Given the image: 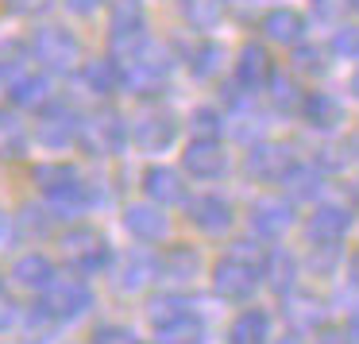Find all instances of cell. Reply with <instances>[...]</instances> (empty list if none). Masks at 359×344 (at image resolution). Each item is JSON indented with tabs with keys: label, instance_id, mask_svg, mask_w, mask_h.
<instances>
[{
	"label": "cell",
	"instance_id": "6da1fadb",
	"mask_svg": "<svg viewBox=\"0 0 359 344\" xmlns=\"http://www.w3.org/2000/svg\"><path fill=\"white\" fill-rule=\"evenodd\" d=\"M58 259H62L66 271L81 274V279H97V274H109L116 263V248L112 240L101 232L97 225H66L58 232Z\"/></svg>",
	"mask_w": 359,
	"mask_h": 344
},
{
	"label": "cell",
	"instance_id": "7a4b0ae2",
	"mask_svg": "<svg viewBox=\"0 0 359 344\" xmlns=\"http://www.w3.org/2000/svg\"><path fill=\"white\" fill-rule=\"evenodd\" d=\"M24 51L35 62V70H47L55 78L58 74H78L86 62V47L66 24H35L24 39Z\"/></svg>",
	"mask_w": 359,
	"mask_h": 344
},
{
	"label": "cell",
	"instance_id": "3957f363",
	"mask_svg": "<svg viewBox=\"0 0 359 344\" xmlns=\"http://www.w3.org/2000/svg\"><path fill=\"white\" fill-rule=\"evenodd\" d=\"M132 143V120L116 109H97L89 117H81V140L78 151H86L89 159H112Z\"/></svg>",
	"mask_w": 359,
	"mask_h": 344
},
{
	"label": "cell",
	"instance_id": "277c9868",
	"mask_svg": "<svg viewBox=\"0 0 359 344\" xmlns=\"http://www.w3.org/2000/svg\"><path fill=\"white\" fill-rule=\"evenodd\" d=\"M120 66H124V93L155 97L158 89L166 86L170 70H174V55L163 47V43L147 39L140 51H135V55L120 58Z\"/></svg>",
	"mask_w": 359,
	"mask_h": 344
},
{
	"label": "cell",
	"instance_id": "5b68a950",
	"mask_svg": "<svg viewBox=\"0 0 359 344\" xmlns=\"http://www.w3.org/2000/svg\"><path fill=\"white\" fill-rule=\"evenodd\" d=\"M109 55L128 58L151 39L147 32V4L143 0H109Z\"/></svg>",
	"mask_w": 359,
	"mask_h": 344
},
{
	"label": "cell",
	"instance_id": "8992f818",
	"mask_svg": "<svg viewBox=\"0 0 359 344\" xmlns=\"http://www.w3.org/2000/svg\"><path fill=\"white\" fill-rule=\"evenodd\" d=\"M43 305L55 313L58 325H74V321H81V317H89V313H93L97 294H93V286H89V279L66 271V274H58L55 286L43 294Z\"/></svg>",
	"mask_w": 359,
	"mask_h": 344
},
{
	"label": "cell",
	"instance_id": "52a82bcc",
	"mask_svg": "<svg viewBox=\"0 0 359 344\" xmlns=\"http://www.w3.org/2000/svg\"><path fill=\"white\" fill-rule=\"evenodd\" d=\"M178 117L163 105H147L143 112L132 117V147L143 155H163L178 143Z\"/></svg>",
	"mask_w": 359,
	"mask_h": 344
},
{
	"label": "cell",
	"instance_id": "ba28073f",
	"mask_svg": "<svg viewBox=\"0 0 359 344\" xmlns=\"http://www.w3.org/2000/svg\"><path fill=\"white\" fill-rule=\"evenodd\" d=\"M78 140H81V112L74 105H66L62 97L35 117V147L66 151V147H78Z\"/></svg>",
	"mask_w": 359,
	"mask_h": 344
},
{
	"label": "cell",
	"instance_id": "9c48e42d",
	"mask_svg": "<svg viewBox=\"0 0 359 344\" xmlns=\"http://www.w3.org/2000/svg\"><path fill=\"white\" fill-rule=\"evenodd\" d=\"M147 321L163 344H178L197 333V317L182 294H158L147 302Z\"/></svg>",
	"mask_w": 359,
	"mask_h": 344
},
{
	"label": "cell",
	"instance_id": "30bf717a",
	"mask_svg": "<svg viewBox=\"0 0 359 344\" xmlns=\"http://www.w3.org/2000/svg\"><path fill=\"white\" fill-rule=\"evenodd\" d=\"M55 279H58L55 256H47V251H39V248L20 251V256L12 259V267H8V282H12V286L24 290V294H35V298L47 294V290L55 286Z\"/></svg>",
	"mask_w": 359,
	"mask_h": 344
},
{
	"label": "cell",
	"instance_id": "8fae6325",
	"mask_svg": "<svg viewBox=\"0 0 359 344\" xmlns=\"http://www.w3.org/2000/svg\"><path fill=\"white\" fill-rule=\"evenodd\" d=\"M109 274H112V290H116V294L135 298L158 279V256H151V251H143V248H128L124 256H116V263H112Z\"/></svg>",
	"mask_w": 359,
	"mask_h": 344
},
{
	"label": "cell",
	"instance_id": "7c38bea8",
	"mask_svg": "<svg viewBox=\"0 0 359 344\" xmlns=\"http://www.w3.org/2000/svg\"><path fill=\"white\" fill-rule=\"evenodd\" d=\"M274 58H271V51L263 47V43H243L240 47V55H236V62H232V81L243 89V93H266L271 89V81H274Z\"/></svg>",
	"mask_w": 359,
	"mask_h": 344
},
{
	"label": "cell",
	"instance_id": "4fadbf2b",
	"mask_svg": "<svg viewBox=\"0 0 359 344\" xmlns=\"http://www.w3.org/2000/svg\"><path fill=\"white\" fill-rule=\"evenodd\" d=\"M120 225H124V232L132 236L135 244H163L166 236H170V217H166L163 205L155 201H128L124 209H120Z\"/></svg>",
	"mask_w": 359,
	"mask_h": 344
},
{
	"label": "cell",
	"instance_id": "5bb4252c",
	"mask_svg": "<svg viewBox=\"0 0 359 344\" xmlns=\"http://www.w3.org/2000/svg\"><path fill=\"white\" fill-rule=\"evenodd\" d=\"M182 171L197 182H212L228 171V151L220 140H205V135H194V140L182 147Z\"/></svg>",
	"mask_w": 359,
	"mask_h": 344
},
{
	"label": "cell",
	"instance_id": "9a60e30c",
	"mask_svg": "<svg viewBox=\"0 0 359 344\" xmlns=\"http://www.w3.org/2000/svg\"><path fill=\"white\" fill-rule=\"evenodd\" d=\"M140 190H143V197H147V201L163 205V209H170V205H186V201H189V190H186V178H182V171H174V166H163V163L143 166Z\"/></svg>",
	"mask_w": 359,
	"mask_h": 344
},
{
	"label": "cell",
	"instance_id": "2e32d148",
	"mask_svg": "<svg viewBox=\"0 0 359 344\" xmlns=\"http://www.w3.org/2000/svg\"><path fill=\"white\" fill-rule=\"evenodd\" d=\"M305 32H309L305 16L297 8H290V4H274V8H266L263 16H259V35H263L266 43H274V47L294 51L297 43H305Z\"/></svg>",
	"mask_w": 359,
	"mask_h": 344
},
{
	"label": "cell",
	"instance_id": "e0dca14e",
	"mask_svg": "<svg viewBox=\"0 0 359 344\" xmlns=\"http://www.w3.org/2000/svg\"><path fill=\"white\" fill-rule=\"evenodd\" d=\"M39 197L58 225H78V220L93 209V205H89V178L86 174L74 178V182H62V186L47 190V194H39Z\"/></svg>",
	"mask_w": 359,
	"mask_h": 344
},
{
	"label": "cell",
	"instance_id": "ac0fdd59",
	"mask_svg": "<svg viewBox=\"0 0 359 344\" xmlns=\"http://www.w3.org/2000/svg\"><path fill=\"white\" fill-rule=\"evenodd\" d=\"M78 81L86 86V93H93L97 101L124 93V66L116 55H101V58H86L78 70Z\"/></svg>",
	"mask_w": 359,
	"mask_h": 344
},
{
	"label": "cell",
	"instance_id": "d6986e66",
	"mask_svg": "<svg viewBox=\"0 0 359 344\" xmlns=\"http://www.w3.org/2000/svg\"><path fill=\"white\" fill-rule=\"evenodd\" d=\"M35 143V128L24 120V112L12 105H0V163H20L27 159Z\"/></svg>",
	"mask_w": 359,
	"mask_h": 344
},
{
	"label": "cell",
	"instance_id": "ffe728a7",
	"mask_svg": "<svg viewBox=\"0 0 359 344\" xmlns=\"http://www.w3.org/2000/svg\"><path fill=\"white\" fill-rule=\"evenodd\" d=\"M55 101H58V93H55V74H47V70H27L24 78H20V86L8 93V105H12V109L35 112V117H39L43 109H50Z\"/></svg>",
	"mask_w": 359,
	"mask_h": 344
},
{
	"label": "cell",
	"instance_id": "44dd1931",
	"mask_svg": "<svg viewBox=\"0 0 359 344\" xmlns=\"http://www.w3.org/2000/svg\"><path fill=\"white\" fill-rule=\"evenodd\" d=\"M212 290L228 302H243V298L255 290V267L243 263L240 256H228L212 267Z\"/></svg>",
	"mask_w": 359,
	"mask_h": 344
},
{
	"label": "cell",
	"instance_id": "7402d4cb",
	"mask_svg": "<svg viewBox=\"0 0 359 344\" xmlns=\"http://www.w3.org/2000/svg\"><path fill=\"white\" fill-rule=\"evenodd\" d=\"M186 213H189V225L209 232V236H220L232 228V205L217 194H201L194 201H186Z\"/></svg>",
	"mask_w": 359,
	"mask_h": 344
},
{
	"label": "cell",
	"instance_id": "603a6c76",
	"mask_svg": "<svg viewBox=\"0 0 359 344\" xmlns=\"http://www.w3.org/2000/svg\"><path fill=\"white\" fill-rule=\"evenodd\" d=\"M197 271H201V256H197V248H189V244H170V248L158 256V279H166V282L186 286V282L197 279Z\"/></svg>",
	"mask_w": 359,
	"mask_h": 344
},
{
	"label": "cell",
	"instance_id": "cb8c5ba5",
	"mask_svg": "<svg viewBox=\"0 0 359 344\" xmlns=\"http://www.w3.org/2000/svg\"><path fill=\"white\" fill-rule=\"evenodd\" d=\"M302 120L309 128H317V132H332V128L344 124V105L332 93H325V89H313V93H305Z\"/></svg>",
	"mask_w": 359,
	"mask_h": 344
},
{
	"label": "cell",
	"instance_id": "d4e9b609",
	"mask_svg": "<svg viewBox=\"0 0 359 344\" xmlns=\"http://www.w3.org/2000/svg\"><path fill=\"white\" fill-rule=\"evenodd\" d=\"M178 16L194 32H217L228 16V0H178Z\"/></svg>",
	"mask_w": 359,
	"mask_h": 344
},
{
	"label": "cell",
	"instance_id": "484cf974",
	"mask_svg": "<svg viewBox=\"0 0 359 344\" xmlns=\"http://www.w3.org/2000/svg\"><path fill=\"white\" fill-rule=\"evenodd\" d=\"M55 225L58 220L50 217L47 205H35V201H24L16 213V236L20 240H47V236H55Z\"/></svg>",
	"mask_w": 359,
	"mask_h": 344
},
{
	"label": "cell",
	"instance_id": "4316f807",
	"mask_svg": "<svg viewBox=\"0 0 359 344\" xmlns=\"http://www.w3.org/2000/svg\"><path fill=\"white\" fill-rule=\"evenodd\" d=\"M224 47H220L217 39H201L194 51L186 55V66H189V74H194L197 81H212V78H220V70H224Z\"/></svg>",
	"mask_w": 359,
	"mask_h": 344
},
{
	"label": "cell",
	"instance_id": "83f0119b",
	"mask_svg": "<svg viewBox=\"0 0 359 344\" xmlns=\"http://www.w3.org/2000/svg\"><path fill=\"white\" fill-rule=\"evenodd\" d=\"M74 178H81V171L74 163H66V159H43V163L32 166V186L39 190V194L62 186V182H74Z\"/></svg>",
	"mask_w": 359,
	"mask_h": 344
},
{
	"label": "cell",
	"instance_id": "f1b7e54d",
	"mask_svg": "<svg viewBox=\"0 0 359 344\" xmlns=\"http://www.w3.org/2000/svg\"><path fill=\"white\" fill-rule=\"evenodd\" d=\"M228 344H266V313L263 310L240 313L228 329Z\"/></svg>",
	"mask_w": 359,
	"mask_h": 344
},
{
	"label": "cell",
	"instance_id": "f546056e",
	"mask_svg": "<svg viewBox=\"0 0 359 344\" xmlns=\"http://www.w3.org/2000/svg\"><path fill=\"white\" fill-rule=\"evenodd\" d=\"M266 93H271V101H274V109L278 112H294V117H302V105H305V89L297 86L294 78H290V74H274V81H271V89H266Z\"/></svg>",
	"mask_w": 359,
	"mask_h": 344
},
{
	"label": "cell",
	"instance_id": "4dcf8cb0",
	"mask_svg": "<svg viewBox=\"0 0 359 344\" xmlns=\"http://www.w3.org/2000/svg\"><path fill=\"white\" fill-rule=\"evenodd\" d=\"M224 112L217 109V105H197L194 112H189V128H194V135H205V140H220V132H224Z\"/></svg>",
	"mask_w": 359,
	"mask_h": 344
},
{
	"label": "cell",
	"instance_id": "1f68e13d",
	"mask_svg": "<svg viewBox=\"0 0 359 344\" xmlns=\"http://www.w3.org/2000/svg\"><path fill=\"white\" fill-rule=\"evenodd\" d=\"M251 225H255L259 232L274 236V232H282V228L290 225V217H286V209H282V205H274V201H259L255 209H251Z\"/></svg>",
	"mask_w": 359,
	"mask_h": 344
},
{
	"label": "cell",
	"instance_id": "d6a6232c",
	"mask_svg": "<svg viewBox=\"0 0 359 344\" xmlns=\"http://www.w3.org/2000/svg\"><path fill=\"white\" fill-rule=\"evenodd\" d=\"M344 228H348V213L340 209H317L309 220V232L320 240H336V236H344Z\"/></svg>",
	"mask_w": 359,
	"mask_h": 344
},
{
	"label": "cell",
	"instance_id": "836d02e7",
	"mask_svg": "<svg viewBox=\"0 0 359 344\" xmlns=\"http://www.w3.org/2000/svg\"><path fill=\"white\" fill-rule=\"evenodd\" d=\"M328 51H332V58H351V62H359V24L336 27L332 39H328Z\"/></svg>",
	"mask_w": 359,
	"mask_h": 344
},
{
	"label": "cell",
	"instance_id": "e575fe53",
	"mask_svg": "<svg viewBox=\"0 0 359 344\" xmlns=\"http://www.w3.org/2000/svg\"><path fill=\"white\" fill-rule=\"evenodd\" d=\"M328 55H332V51L309 47V43H297V47H294V70L297 74H325L328 70Z\"/></svg>",
	"mask_w": 359,
	"mask_h": 344
},
{
	"label": "cell",
	"instance_id": "d590c367",
	"mask_svg": "<svg viewBox=\"0 0 359 344\" xmlns=\"http://www.w3.org/2000/svg\"><path fill=\"white\" fill-rule=\"evenodd\" d=\"M278 155H282V166H286V151L274 147V143H259V147H251V155H248V171L251 174H274Z\"/></svg>",
	"mask_w": 359,
	"mask_h": 344
},
{
	"label": "cell",
	"instance_id": "8d00e7d4",
	"mask_svg": "<svg viewBox=\"0 0 359 344\" xmlns=\"http://www.w3.org/2000/svg\"><path fill=\"white\" fill-rule=\"evenodd\" d=\"M27 62H32V58H27V51H24V55L0 58V93H4V97H8L12 89L20 86V78L27 74Z\"/></svg>",
	"mask_w": 359,
	"mask_h": 344
},
{
	"label": "cell",
	"instance_id": "74e56055",
	"mask_svg": "<svg viewBox=\"0 0 359 344\" xmlns=\"http://www.w3.org/2000/svg\"><path fill=\"white\" fill-rule=\"evenodd\" d=\"M89 344H140V340H135V333L128 325H120V321H101V325L89 333Z\"/></svg>",
	"mask_w": 359,
	"mask_h": 344
},
{
	"label": "cell",
	"instance_id": "f35d334b",
	"mask_svg": "<svg viewBox=\"0 0 359 344\" xmlns=\"http://www.w3.org/2000/svg\"><path fill=\"white\" fill-rule=\"evenodd\" d=\"M20 321H24V305L8 294V290H0V336L4 333H16Z\"/></svg>",
	"mask_w": 359,
	"mask_h": 344
},
{
	"label": "cell",
	"instance_id": "ab89813d",
	"mask_svg": "<svg viewBox=\"0 0 359 344\" xmlns=\"http://www.w3.org/2000/svg\"><path fill=\"white\" fill-rule=\"evenodd\" d=\"M348 8H351V0H309L313 20H320V24H336Z\"/></svg>",
	"mask_w": 359,
	"mask_h": 344
},
{
	"label": "cell",
	"instance_id": "60d3db41",
	"mask_svg": "<svg viewBox=\"0 0 359 344\" xmlns=\"http://www.w3.org/2000/svg\"><path fill=\"white\" fill-rule=\"evenodd\" d=\"M0 4H4L12 16H43V12H50V4H58V0H0Z\"/></svg>",
	"mask_w": 359,
	"mask_h": 344
},
{
	"label": "cell",
	"instance_id": "b9f144b4",
	"mask_svg": "<svg viewBox=\"0 0 359 344\" xmlns=\"http://www.w3.org/2000/svg\"><path fill=\"white\" fill-rule=\"evenodd\" d=\"M58 4L78 20H89V16H97V12L109 8V0H58Z\"/></svg>",
	"mask_w": 359,
	"mask_h": 344
},
{
	"label": "cell",
	"instance_id": "7bdbcfd3",
	"mask_svg": "<svg viewBox=\"0 0 359 344\" xmlns=\"http://www.w3.org/2000/svg\"><path fill=\"white\" fill-rule=\"evenodd\" d=\"M12 240H20V236H16V213L0 205V251H8Z\"/></svg>",
	"mask_w": 359,
	"mask_h": 344
},
{
	"label": "cell",
	"instance_id": "ee69618b",
	"mask_svg": "<svg viewBox=\"0 0 359 344\" xmlns=\"http://www.w3.org/2000/svg\"><path fill=\"white\" fill-rule=\"evenodd\" d=\"M278 344H302V340H297V336H286V340H278Z\"/></svg>",
	"mask_w": 359,
	"mask_h": 344
},
{
	"label": "cell",
	"instance_id": "f6af8a7d",
	"mask_svg": "<svg viewBox=\"0 0 359 344\" xmlns=\"http://www.w3.org/2000/svg\"><path fill=\"white\" fill-rule=\"evenodd\" d=\"M351 12H359V0H351Z\"/></svg>",
	"mask_w": 359,
	"mask_h": 344
},
{
	"label": "cell",
	"instance_id": "bcb514c9",
	"mask_svg": "<svg viewBox=\"0 0 359 344\" xmlns=\"http://www.w3.org/2000/svg\"><path fill=\"white\" fill-rule=\"evenodd\" d=\"M228 4H248V0H228Z\"/></svg>",
	"mask_w": 359,
	"mask_h": 344
},
{
	"label": "cell",
	"instance_id": "7dc6e473",
	"mask_svg": "<svg viewBox=\"0 0 359 344\" xmlns=\"http://www.w3.org/2000/svg\"><path fill=\"white\" fill-rule=\"evenodd\" d=\"M140 344H158V340H140Z\"/></svg>",
	"mask_w": 359,
	"mask_h": 344
},
{
	"label": "cell",
	"instance_id": "c3c4849f",
	"mask_svg": "<svg viewBox=\"0 0 359 344\" xmlns=\"http://www.w3.org/2000/svg\"><path fill=\"white\" fill-rule=\"evenodd\" d=\"M66 344H74V340H66Z\"/></svg>",
	"mask_w": 359,
	"mask_h": 344
}]
</instances>
